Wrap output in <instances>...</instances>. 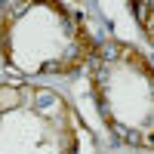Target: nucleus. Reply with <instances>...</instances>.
I'll return each mask as SVG.
<instances>
[{
  "instance_id": "obj_2",
  "label": "nucleus",
  "mask_w": 154,
  "mask_h": 154,
  "mask_svg": "<svg viewBox=\"0 0 154 154\" xmlns=\"http://www.w3.org/2000/svg\"><path fill=\"white\" fill-rule=\"evenodd\" d=\"M93 99L114 139L154 148V65L133 43L105 40L89 59Z\"/></svg>"
},
{
  "instance_id": "obj_1",
  "label": "nucleus",
  "mask_w": 154,
  "mask_h": 154,
  "mask_svg": "<svg viewBox=\"0 0 154 154\" xmlns=\"http://www.w3.org/2000/svg\"><path fill=\"white\" fill-rule=\"evenodd\" d=\"M93 53L89 28L68 3H9L0 12V59L22 77L71 74Z\"/></svg>"
},
{
  "instance_id": "obj_3",
  "label": "nucleus",
  "mask_w": 154,
  "mask_h": 154,
  "mask_svg": "<svg viewBox=\"0 0 154 154\" xmlns=\"http://www.w3.org/2000/svg\"><path fill=\"white\" fill-rule=\"evenodd\" d=\"M0 154H83V123L53 86L0 83Z\"/></svg>"
},
{
  "instance_id": "obj_4",
  "label": "nucleus",
  "mask_w": 154,
  "mask_h": 154,
  "mask_svg": "<svg viewBox=\"0 0 154 154\" xmlns=\"http://www.w3.org/2000/svg\"><path fill=\"white\" fill-rule=\"evenodd\" d=\"M133 12H136V22L142 25V31L154 40V0H136Z\"/></svg>"
}]
</instances>
